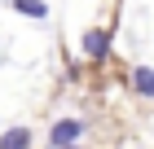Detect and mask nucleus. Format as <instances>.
I'll return each instance as SVG.
<instances>
[{
	"label": "nucleus",
	"instance_id": "1",
	"mask_svg": "<svg viewBox=\"0 0 154 149\" xmlns=\"http://www.w3.org/2000/svg\"><path fill=\"white\" fill-rule=\"evenodd\" d=\"M79 136H84V123H79V118H57V123H53V132H48V140H53L57 149H71Z\"/></svg>",
	"mask_w": 154,
	"mask_h": 149
},
{
	"label": "nucleus",
	"instance_id": "2",
	"mask_svg": "<svg viewBox=\"0 0 154 149\" xmlns=\"http://www.w3.org/2000/svg\"><path fill=\"white\" fill-rule=\"evenodd\" d=\"M84 57H93V61H106L110 57V31H84Z\"/></svg>",
	"mask_w": 154,
	"mask_h": 149
},
{
	"label": "nucleus",
	"instance_id": "3",
	"mask_svg": "<svg viewBox=\"0 0 154 149\" xmlns=\"http://www.w3.org/2000/svg\"><path fill=\"white\" fill-rule=\"evenodd\" d=\"M0 149H31V127H26V123L9 127V132L0 136Z\"/></svg>",
	"mask_w": 154,
	"mask_h": 149
},
{
	"label": "nucleus",
	"instance_id": "4",
	"mask_svg": "<svg viewBox=\"0 0 154 149\" xmlns=\"http://www.w3.org/2000/svg\"><path fill=\"white\" fill-rule=\"evenodd\" d=\"M132 92L137 97H154V66H137L132 70Z\"/></svg>",
	"mask_w": 154,
	"mask_h": 149
},
{
	"label": "nucleus",
	"instance_id": "5",
	"mask_svg": "<svg viewBox=\"0 0 154 149\" xmlns=\"http://www.w3.org/2000/svg\"><path fill=\"white\" fill-rule=\"evenodd\" d=\"M13 9H18V13H26V18H44V13H48V4H44V0H13Z\"/></svg>",
	"mask_w": 154,
	"mask_h": 149
},
{
	"label": "nucleus",
	"instance_id": "6",
	"mask_svg": "<svg viewBox=\"0 0 154 149\" xmlns=\"http://www.w3.org/2000/svg\"><path fill=\"white\" fill-rule=\"evenodd\" d=\"M71 149H79V145H71Z\"/></svg>",
	"mask_w": 154,
	"mask_h": 149
}]
</instances>
